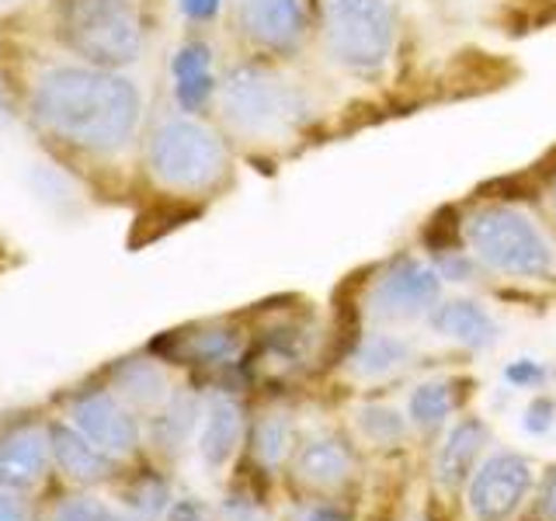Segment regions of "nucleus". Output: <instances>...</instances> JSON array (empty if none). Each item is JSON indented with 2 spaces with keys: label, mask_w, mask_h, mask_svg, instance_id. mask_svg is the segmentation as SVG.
<instances>
[{
  "label": "nucleus",
  "mask_w": 556,
  "mask_h": 521,
  "mask_svg": "<svg viewBox=\"0 0 556 521\" xmlns=\"http://www.w3.org/2000/svg\"><path fill=\"white\" fill-rule=\"evenodd\" d=\"M35 118L80 150L112 153L132 139L143 98L139 87L104 66H52L35 87Z\"/></svg>",
  "instance_id": "nucleus-1"
},
{
  "label": "nucleus",
  "mask_w": 556,
  "mask_h": 521,
  "mask_svg": "<svg viewBox=\"0 0 556 521\" xmlns=\"http://www.w3.org/2000/svg\"><path fill=\"white\" fill-rule=\"evenodd\" d=\"M223 115L248 136H286L309 118V98L271 66L240 63L219 84Z\"/></svg>",
  "instance_id": "nucleus-2"
},
{
  "label": "nucleus",
  "mask_w": 556,
  "mask_h": 521,
  "mask_svg": "<svg viewBox=\"0 0 556 521\" xmlns=\"http://www.w3.org/2000/svg\"><path fill=\"white\" fill-rule=\"evenodd\" d=\"M466 243L480 265L515 278H543L556 254L535 219L515 205H483L466 219Z\"/></svg>",
  "instance_id": "nucleus-3"
},
{
  "label": "nucleus",
  "mask_w": 556,
  "mask_h": 521,
  "mask_svg": "<svg viewBox=\"0 0 556 521\" xmlns=\"http://www.w3.org/2000/svg\"><path fill=\"white\" fill-rule=\"evenodd\" d=\"M327 52L355 77L387 69L396 46V14L390 0H324Z\"/></svg>",
  "instance_id": "nucleus-4"
},
{
  "label": "nucleus",
  "mask_w": 556,
  "mask_h": 521,
  "mask_svg": "<svg viewBox=\"0 0 556 521\" xmlns=\"http://www.w3.org/2000/svg\"><path fill=\"white\" fill-rule=\"evenodd\" d=\"M147 164L164 188L205 191L223 181L226 147L213 129L195 118H167L150 136Z\"/></svg>",
  "instance_id": "nucleus-5"
},
{
  "label": "nucleus",
  "mask_w": 556,
  "mask_h": 521,
  "mask_svg": "<svg viewBox=\"0 0 556 521\" xmlns=\"http://www.w3.org/2000/svg\"><path fill=\"white\" fill-rule=\"evenodd\" d=\"M63 35L91 66H129L143 49V25L129 0H66Z\"/></svg>",
  "instance_id": "nucleus-6"
},
{
  "label": "nucleus",
  "mask_w": 556,
  "mask_h": 521,
  "mask_svg": "<svg viewBox=\"0 0 556 521\" xmlns=\"http://www.w3.org/2000/svg\"><path fill=\"white\" fill-rule=\"evenodd\" d=\"M442 275L414 257H400L369 289V317L382 323L417 320L439 306Z\"/></svg>",
  "instance_id": "nucleus-7"
},
{
  "label": "nucleus",
  "mask_w": 556,
  "mask_h": 521,
  "mask_svg": "<svg viewBox=\"0 0 556 521\" xmlns=\"http://www.w3.org/2000/svg\"><path fill=\"white\" fill-rule=\"evenodd\" d=\"M532 486V466L515 452H497L469 476V511L480 521H504Z\"/></svg>",
  "instance_id": "nucleus-8"
},
{
  "label": "nucleus",
  "mask_w": 556,
  "mask_h": 521,
  "mask_svg": "<svg viewBox=\"0 0 556 521\" xmlns=\"http://www.w3.org/2000/svg\"><path fill=\"white\" fill-rule=\"evenodd\" d=\"M70 417H74V428L87 442H94L104 456H129L139 442V428L132 421V414L112 393L94 390L77 396Z\"/></svg>",
  "instance_id": "nucleus-9"
},
{
  "label": "nucleus",
  "mask_w": 556,
  "mask_h": 521,
  "mask_svg": "<svg viewBox=\"0 0 556 521\" xmlns=\"http://www.w3.org/2000/svg\"><path fill=\"white\" fill-rule=\"evenodd\" d=\"M240 28L261 49L292 52L306 39V8L303 0H243Z\"/></svg>",
  "instance_id": "nucleus-10"
},
{
  "label": "nucleus",
  "mask_w": 556,
  "mask_h": 521,
  "mask_svg": "<svg viewBox=\"0 0 556 521\" xmlns=\"http://www.w3.org/2000/svg\"><path fill=\"white\" fill-rule=\"evenodd\" d=\"M52 442L42 428H14L0 434V491H25L42 480Z\"/></svg>",
  "instance_id": "nucleus-11"
},
{
  "label": "nucleus",
  "mask_w": 556,
  "mask_h": 521,
  "mask_svg": "<svg viewBox=\"0 0 556 521\" xmlns=\"http://www.w3.org/2000/svg\"><path fill=\"white\" fill-rule=\"evenodd\" d=\"M170 77H174V101H178L185 112H202L219 91L216 74H213V49L199 39L185 42L170 60Z\"/></svg>",
  "instance_id": "nucleus-12"
},
{
  "label": "nucleus",
  "mask_w": 556,
  "mask_h": 521,
  "mask_svg": "<svg viewBox=\"0 0 556 521\" xmlns=\"http://www.w3.org/2000/svg\"><path fill=\"white\" fill-rule=\"evenodd\" d=\"M431 327L439 330L442 338L456 341L463 347H473V352H483L497 341V320L486 313V306L473 303V300H448L431 309Z\"/></svg>",
  "instance_id": "nucleus-13"
},
{
  "label": "nucleus",
  "mask_w": 556,
  "mask_h": 521,
  "mask_svg": "<svg viewBox=\"0 0 556 521\" xmlns=\"http://www.w3.org/2000/svg\"><path fill=\"white\" fill-rule=\"evenodd\" d=\"M486 442V428L477 417H463L459 424H452L445 434V445L439 448L434 459V476L445 491H459V486L477 473V456Z\"/></svg>",
  "instance_id": "nucleus-14"
},
{
  "label": "nucleus",
  "mask_w": 556,
  "mask_h": 521,
  "mask_svg": "<svg viewBox=\"0 0 556 521\" xmlns=\"http://www.w3.org/2000/svg\"><path fill=\"white\" fill-rule=\"evenodd\" d=\"M49 442H52V456H56V466L63 469L70 480L98 483V480L109 476V459L112 456H104V452L94 442H87L77 428H70V424L52 428Z\"/></svg>",
  "instance_id": "nucleus-15"
},
{
  "label": "nucleus",
  "mask_w": 556,
  "mask_h": 521,
  "mask_svg": "<svg viewBox=\"0 0 556 521\" xmlns=\"http://www.w3.org/2000/svg\"><path fill=\"white\" fill-rule=\"evenodd\" d=\"M243 434V414L230 396H213L205 407V421L199 434V452L208 466H223L233 456V448Z\"/></svg>",
  "instance_id": "nucleus-16"
},
{
  "label": "nucleus",
  "mask_w": 556,
  "mask_h": 521,
  "mask_svg": "<svg viewBox=\"0 0 556 521\" xmlns=\"http://www.w3.org/2000/svg\"><path fill=\"white\" fill-rule=\"evenodd\" d=\"M352 452L338 439H313L295 456V473L309 486H338L352 476Z\"/></svg>",
  "instance_id": "nucleus-17"
},
{
  "label": "nucleus",
  "mask_w": 556,
  "mask_h": 521,
  "mask_svg": "<svg viewBox=\"0 0 556 521\" xmlns=\"http://www.w3.org/2000/svg\"><path fill=\"white\" fill-rule=\"evenodd\" d=\"M414 347L407 338H396V334H369L362 338L355 355H352V372L362 379H382L396 369H404L410 361Z\"/></svg>",
  "instance_id": "nucleus-18"
},
{
  "label": "nucleus",
  "mask_w": 556,
  "mask_h": 521,
  "mask_svg": "<svg viewBox=\"0 0 556 521\" xmlns=\"http://www.w3.org/2000/svg\"><path fill=\"white\" fill-rule=\"evenodd\" d=\"M115 386H118L122 396L132 399L136 407H156V404H164V399L170 396L167 393V376L161 372V365L150 361V358H132L126 365H118Z\"/></svg>",
  "instance_id": "nucleus-19"
},
{
  "label": "nucleus",
  "mask_w": 556,
  "mask_h": 521,
  "mask_svg": "<svg viewBox=\"0 0 556 521\" xmlns=\"http://www.w3.org/2000/svg\"><path fill=\"white\" fill-rule=\"evenodd\" d=\"M199 421V399L191 393H174L164 399V410L153 421V442L161 448H181Z\"/></svg>",
  "instance_id": "nucleus-20"
},
{
  "label": "nucleus",
  "mask_w": 556,
  "mask_h": 521,
  "mask_svg": "<svg viewBox=\"0 0 556 521\" xmlns=\"http://www.w3.org/2000/svg\"><path fill=\"white\" fill-rule=\"evenodd\" d=\"M452 414V386L445 379H431L421 382L414 393H410V421L425 431H434L448 421Z\"/></svg>",
  "instance_id": "nucleus-21"
},
{
  "label": "nucleus",
  "mask_w": 556,
  "mask_h": 521,
  "mask_svg": "<svg viewBox=\"0 0 556 521\" xmlns=\"http://www.w3.org/2000/svg\"><path fill=\"white\" fill-rule=\"evenodd\" d=\"M237 334L233 330H195V334H185L178 355L188 361H202V365H219V361H230L237 355Z\"/></svg>",
  "instance_id": "nucleus-22"
},
{
  "label": "nucleus",
  "mask_w": 556,
  "mask_h": 521,
  "mask_svg": "<svg viewBox=\"0 0 556 521\" xmlns=\"http://www.w3.org/2000/svg\"><path fill=\"white\" fill-rule=\"evenodd\" d=\"M167 500H170V491L161 476L153 473H143L129 491H126V508L136 521H153L167 511Z\"/></svg>",
  "instance_id": "nucleus-23"
},
{
  "label": "nucleus",
  "mask_w": 556,
  "mask_h": 521,
  "mask_svg": "<svg viewBox=\"0 0 556 521\" xmlns=\"http://www.w3.org/2000/svg\"><path fill=\"white\" fill-rule=\"evenodd\" d=\"M292 442V424L286 414H268L265 421L257 424L254 431V456L265 462V466H278L286 459Z\"/></svg>",
  "instance_id": "nucleus-24"
},
{
  "label": "nucleus",
  "mask_w": 556,
  "mask_h": 521,
  "mask_svg": "<svg viewBox=\"0 0 556 521\" xmlns=\"http://www.w3.org/2000/svg\"><path fill=\"white\" fill-rule=\"evenodd\" d=\"M358 428H362L365 434H369V442H376V445H393V442L404 439V431H407V424H404V417H400V410L382 407V404L365 407V410L358 414Z\"/></svg>",
  "instance_id": "nucleus-25"
},
{
  "label": "nucleus",
  "mask_w": 556,
  "mask_h": 521,
  "mask_svg": "<svg viewBox=\"0 0 556 521\" xmlns=\"http://www.w3.org/2000/svg\"><path fill=\"white\" fill-rule=\"evenodd\" d=\"M52 521H126L122 514H115L112 508H104L101 500H91V497H74L66 500L63 508H56Z\"/></svg>",
  "instance_id": "nucleus-26"
},
{
  "label": "nucleus",
  "mask_w": 556,
  "mask_h": 521,
  "mask_svg": "<svg viewBox=\"0 0 556 521\" xmlns=\"http://www.w3.org/2000/svg\"><path fill=\"white\" fill-rule=\"evenodd\" d=\"M504 379H508L511 386L529 390V386H539V382L546 379V369L539 361H532V358H518V361L508 365V369H504Z\"/></svg>",
  "instance_id": "nucleus-27"
},
{
  "label": "nucleus",
  "mask_w": 556,
  "mask_h": 521,
  "mask_svg": "<svg viewBox=\"0 0 556 521\" xmlns=\"http://www.w3.org/2000/svg\"><path fill=\"white\" fill-rule=\"evenodd\" d=\"M553 417H556L553 399H546V396H535L532 404H529V410H526V431H532V434H543V431H549V428H553Z\"/></svg>",
  "instance_id": "nucleus-28"
},
{
  "label": "nucleus",
  "mask_w": 556,
  "mask_h": 521,
  "mask_svg": "<svg viewBox=\"0 0 556 521\" xmlns=\"http://www.w3.org/2000/svg\"><path fill=\"white\" fill-rule=\"evenodd\" d=\"M434 271H439L442 278H448V282H469V278H473V257L452 251L439 260V268Z\"/></svg>",
  "instance_id": "nucleus-29"
},
{
  "label": "nucleus",
  "mask_w": 556,
  "mask_h": 521,
  "mask_svg": "<svg viewBox=\"0 0 556 521\" xmlns=\"http://www.w3.org/2000/svg\"><path fill=\"white\" fill-rule=\"evenodd\" d=\"M178 8L188 22H213L223 8V0H178Z\"/></svg>",
  "instance_id": "nucleus-30"
},
{
  "label": "nucleus",
  "mask_w": 556,
  "mask_h": 521,
  "mask_svg": "<svg viewBox=\"0 0 556 521\" xmlns=\"http://www.w3.org/2000/svg\"><path fill=\"white\" fill-rule=\"evenodd\" d=\"M167 521H208V514H205V508L199 500H178L170 508Z\"/></svg>",
  "instance_id": "nucleus-31"
},
{
  "label": "nucleus",
  "mask_w": 556,
  "mask_h": 521,
  "mask_svg": "<svg viewBox=\"0 0 556 521\" xmlns=\"http://www.w3.org/2000/svg\"><path fill=\"white\" fill-rule=\"evenodd\" d=\"M292 521H344V514L341 511H334V508H324V504H317V508H300L292 514Z\"/></svg>",
  "instance_id": "nucleus-32"
},
{
  "label": "nucleus",
  "mask_w": 556,
  "mask_h": 521,
  "mask_svg": "<svg viewBox=\"0 0 556 521\" xmlns=\"http://www.w3.org/2000/svg\"><path fill=\"white\" fill-rule=\"evenodd\" d=\"M539 508H543V514L549 518V521H556V469L546 476V483H543V497H539Z\"/></svg>",
  "instance_id": "nucleus-33"
},
{
  "label": "nucleus",
  "mask_w": 556,
  "mask_h": 521,
  "mask_svg": "<svg viewBox=\"0 0 556 521\" xmlns=\"http://www.w3.org/2000/svg\"><path fill=\"white\" fill-rule=\"evenodd\" d=\"M0 521H28L22 504H17L14 497H8L4 491H0Z\"/></svg>",
  "instance_id": "nucleus-34"
},
{
  "label": "nucleus",
  "mask_w": 556,
  "mask_h": 521,
  "mask_svg": "<svg viewBox=\"0 0 556 521\" xmlns=\"http://www.w3.org/2000/svg\"><path fill=\"white\" fill-rule=\"evenodd\" d=\"M0 84H4V80H0ZM8 109V104H4V87H0V112H4Z\"/></svg>",
  "instance_id": "nucleus-35"
},
{
  "label": "nucleus",
  "mask_w": 556,
  "mask_h": 521,
  "mask_svg": "<svg viewBox=\"0 0 556 521\" xmlns=\"http://www.w3.org/2000/svg\"><path fill=\"white\" fill-rule=\"evenodd\" d=\"M553 199H556V178H553Z\"/></svg>",
  "instance_id": "nucleus-36"
}]
</instances>
